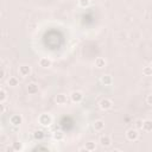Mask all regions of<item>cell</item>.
<instances>
[{
  "label": "cell",
  "mask_w": 152,
  "mask_h": 152,
  "mask_svg": "<svg viewBox=\"0 0 152 152\" xmlns=\"http://www.w3.org/2000/svg\"><path fill=\"white\" fill-rule=\"evenodd\" d=\"M0 107H1L0 113H1V114H5V112H6V106H5V102H4V103H0Z\"/></svg>",
  "instance_id": "obj_25"
},
{
  "label": "cell",
  "mask_w": 152,
  "mask_h": 152,
  "mask_svg": "<svg viewBox=\"0 0 152 152\" xmlns=\"http://www.w3.org/2000/svg\"><path fill=\"white\" fill-rule=\"evenodd\" d=\"M106 64H107L106 58H103V57H96V58H95L94 65H95L97 69H102V68H104Z\"/></svg>",
  "instance_id": "obj_13"
},
{
  "label": "cell",
  "mask_w": 152,
  "mask_h": 152,
  "mask_svg": "<svg viewBox=\"0 0 152 152\" xmlns=\"http://www.w3.org/2000/svg\"><path fill=\"white\" fill-rule=\"evenodd\" d=\"M95 150H96V144H95L94 141H89V142L86 144L84 147L80 148V151H87V152H93V151H95Z\"/></svg>",
  "instance_id": "obj_14"
},
{
  "label": "cell",
  "mask_w": 152,
  "mask_h": 152,
  "mask_svg": "<svg viewBox=\"0 0 152 152\" xmlns=\"http://www.w3.org/2000/svg\"><path fill=\"white\" fill-rule=\"evenodd\" d=\"M7 84H8L10 87L14 88V87L19 86V78H18L17 76H10V77L7 78Z\"/></svg>",
  "instance_id": "obj_16"
},
{
  "label": "cell",
  "mask_w": 152,
  "mask_h": 152,
  "mask_svg": "<svg viewBox=\"0 0 152 152\" xmlns=\"http://www.w3.org/2000/svg\"><path fill=\"white\" fill-rule=\"evenodd\" d=\"M78 6L81 7V8H87V7H89V5H90V0H78Z\"/></svg>",
  "instance_id": "obj_22"
},
{
  "label": "cell",
  "mask_w": 152,
  "mask_h": 152,
  "mask_svg": "<svg viewBox=\"0 0 152 152\" xmlns=\"http://www.w3.org/2000/svg\"><path fill=\"white\" fill-rule=\"evenodd\" d=\"M18 72H19V75H20L21 77H27V76L31 75L32 69H31V66H30L28 64H21V65L18 68Z\"/></svg>",
  "instance_id": "obj_4"
},
{
  "label": "cell",
  "mask_w": 152,
  "mask_h": 152,
  "mask_svg": "<svg viewBox=\"0 0 152 152\" xmlns=\"http://www.w3.org/2000/svg\"><path fill=\"white\" fill-rule=\"evenodd\" d=\"M38 90H39L38 83H36V82H30V83L27 84V93H28L30 95H34V94H37Z\"/></svg>",
  "instance_id": "obj_10"
},
{
  "label": "cell",
  "mask_w": 152,
  "mask_h": 152,
  "mask_svg": "<svg viewBox=\"0 0 152 152\" xmlns=\"http://www.w3.org/2000/svg\"><path fill=\"white\" fill-rule=\"evenodd\" d=\"M134 126L137 129H142V120L141 119H137L134 122Z\"/></svg>",
  "instance_id": "obj_23"
},
{
  "label": "cell",
  "mask_w": 152,
  "mask_h": 152,
  "mask_svg": "<svg viewBox=\"0 0 152 152\" xmlns=\"http://www.w3.org/2000/svg\"><path fill=\"white\" fill-rule=\"evenodd\" d=\"M44 137H45V133H44L43 129H36V131L33 132V138H34V140L40 141V140L44 139Z\"/></svg>",
  "instance_id": "obj_17"
},
{
  "label": "cell",
  "mask_w": 152,
  "mask_h": 152,
  "mask_svg": "<svg viewBox=\"0 0 152 152\" xmlns=\"http://www.w3.org/2000/svg\"><path fill=\"white\" fill-rule=\"evenodd\" d=\"M140 137V133H139V129H137L135 127L134 128H129L126 131V138L128 141H137Z\"/></svg>",
  "instance_id": "obj_2"
},
{
  "label": "cell",
  "mask_w": 152,
  "mask_h": 152,
  "mask_svg": "<svg viewBox=\"0 0 152 152\" xmlns=\"http://www.w3.org/2000/svg\"><path fill=\"white\" fill-rule=\"evenodd\" d=\"M150 66H151V68H152V62H151V63H150Z\"/></svg>",
  "instance_id": "obj_27"
},
{
  "label": "cell",
  "mask_w": 152,
  "mask_h": 152,
  "mask_svg": "<svg viewBox=\"0 0 152 152\" xmlns=\"http://www.w3.org/2000/svg\"><path fill=\"white\" fill-rule=\"evenodd\" d=\"M99 106H100V109L101 110H109L113 107V101L110 99H108V97H104V99H102L100 101Z\"/></svg>",
  "instance_id": "obj_6"
},
{
  "label": "cell",
  "mask_w": 152,
  "mask_h": 152,
  "mask_svg": "<svg viewBox=\"0 0 152 152\" xmlns=\"http://www.w3.org/2000/svg\"><path fill=\"white\" fill-rule=\"evenodd\" d=\"M55 101H56L57 104L64 106V104H66V102H68V96H66L65 94H63V93H59V94H57V95L55 96Z\"/></svg>",
  "instance_id": "obj_8"
},
{
  "label": "cell",
  "mask_w": 152,
  "mask_h": 152,
  "mask_svg": "<svg viewBox=\"0 0 152 152\" xmlns=\"http://www.w3.org/2000/svg\"><path fill=\"white\" fill-rule=\"evenodd\" d=\"M24 119L20 114H13L10 116V124L13 126V127H19L21 124H23Z\"/></svg>",
  "instance_id": "obj_5"
},
{
  "label": "cell",
  "mask_w": 152,
  "mask_h": 152,
  "mask_svg": "<svg viewBox=\"0 0 152 152\" xmlns=\"http://www.w3.org/2000/svg\"><path fill=\"white\" fill-rule=\"evenodd\" d=\"M53 139L57 140V141L63 140V139H64V133H63L62 131H56V132L53 133Z\"/></svg>",
  "instance_id": "obj_19"
},
{
  "label": "cell",
  "mask_w": 152,
  "mask_h": 152,
  "mask_svg": "<svg viewBox=\"0 0 152 152\" xmlns=\"http://www.w3.org/2000/svg\"><path fill=\"white\" fill-rule=\"evenodd\" d=\"M99 142L102 147H109L112 145V138L108 134H102L99 139Z\"/></svg>",
  "instance_id": "obj_7"
},
{
  "label": "cell",
  "mask_w": 152,
  "mask_h": 152,
  "mask_svg": "<svg viewBox=\"0 0 152 152\" xmlns=\"http://www.w3.org/2000/svg\"><path fill=\"white\" fill-rule=\"evenodd\" d=\"M142 131H145V132H152V120L151 119L142 120Z\"/></svg>",
  "instance_id": "obj_15"
},
{
  "label": "cell",
  "mask_w": 152,
  "mask_h": 152,
  "mask_svg": "<svg viewBox=\"0 0 152 152\" xmlns=\"http://www.w3.org/2000/svg\"><path fill=\"white\" fill-rule=\"evenodd\" d=\"M102 1H106V0H102Z\"/></svg>",
  "instance_id": "obj_28"
},
{
  "label": "cell",
  "mask_w": 152,
  "mask_h": 152,
  "mask_svg": "<svg viewBox=\"0 0 152 152\" xmlns=\"http://www.w3.org/2000/svg\"><path fill=\"white\" fill-rule=\"evenodd\" d=\"M104 126H106V124H104V121L101 120V119L95 120L94 124H93V127H94V129H95L96 132H102V131L104 129Z\"/></svg>",
  "instance_id": "obj_11"
},
{
  "label": "cell",
  "mask_w": 152,
  "mask_h": 152,
  "mask_svg": "<svg viewBox=\"0 0 152 152\" xmlns=\"http://www.w3.org/2000/svg\"><path fill=\"white\" fill-rule=\"evenodd\" d=\"M100 82H101L103 86H107V87H109V86H112V84H113V77H112L110 75H107V74H104V75H102V76H101V78H100Z\"/></svg>",
  "instance_id": "obj_12"
},
{
  "label": "cell",
  "mask_w": 152,
  "mask_h": 152,
  "mask_svg": "<svg viewBox=\"0 0 152 152\" xmlns=\"http://www.w3.org/2000/svg\"><path fill=\"white\" fill-rule=\"evenodd\" d=\"M38 64H39V66H42L44 69H48L52 65V61L49 57H40L39 61H38Z\"/></svg>",
  "instance_id": "obj_9"
},
{
  "label": "cell",
  "mask_w": 152,
  "mask_h": 152,
  "mask_svg": "<svg viewBox=\"0 0 152 152\" xmlns=\"http://www.w3.org/2000/svg\"><path fill=\"white\" fill-rule=\"evenodd\" d=\"M24 150V146H23V142H19V141H15L12 144V151L14 152H20Z\"/></svg>",
  "instance_id": "obj_18"
},
{
  "label": "cell",
  "mask_w": 152,
  "mask_h": 152,
  "mask_svg": "<svg viewBox=\"0 0 152 152\" xmlns=\"http://www.w3.org/2000/svg\"><path fill=\"white\" fill-rule=\"evenodd\" d=\"M6 99H7V93H6V90H5V88H0V103H4L5 101H6Z\"/></svg>",
  "instance_id": "obj_20"
},
{
  "label": "cell",
  "mask_w": 152,
  "mask_h": 152,
  "mask_svg": "<svg viewBox=\"0 0 152 152\" xmlns=\"http://www.w3.org/2000/svg\"><path fill=\"white\" fill-rule=\"evenodd\" d=\"M142 74H144V76H151L152 75V68L150 66V64L142 68Z\"/></svg>",
  "instance_id": "obj_21"
},
{
  "label": "cell",
  "mask_w": 152,
  "mask_h": 152,
  "mask_svg": "<svg viewBox=\"0 0 152 152\" xmlns=\"http://www.w3.org/2000/svg\"><path fill=\"white\" fill-rule=\"evenodd\" d=\"M52 116L50 113H42L39 116H38V124L42 126V127H49L51 124H52Z\"/></svg>",
  "instance_id": "obj_1"
},
{
  "label": "cell",
  "mask_w": 152,
  "mask_h": 152,
  "mask_svg": "<svg viewBox=\"0 0 152 152\" xmlns=\"http://www.w3.org/2000/svg\"><path fill=\"white\" fill-rule=\"evenodd\" d=\"M146 103L150 104V106H152V94H148L146 96Z\"/></svg>",
  "instance_id": "obj_24"
},
{
  "label": "cell",
  "mask_w": 152,
  "mask_h": 152,
  "mask_svg": "<svg viewBox=\"0 0 152 152\" xmlns=\"http://www.w3.org/2000/svg\"><path fill=\"white\" fill-rule=\"evenodd\" d=\"M5 75H6L5 70H4V69H1V71H0V77H1V78H4V77H5Z\"/></svg>",
  "instance_id": "obj_26"
},
{
  "label": "cell",
  "mask_w": 152,
  "mask_h": 152,
  "mask_svg": "<svg viewBox=\"0 0 152 152\" xmlns=\"http://www.w3.org/2000/svg\"><path fill=\"white\" fill-rule=\"evenodd\" d=\"M69 96H70V100H71L74 103H80V102H82L83 99H84V95H83V93H82L81 90H72Z\"/></svg>",
  "instance_id": "obj_3"
}]
</instances>
